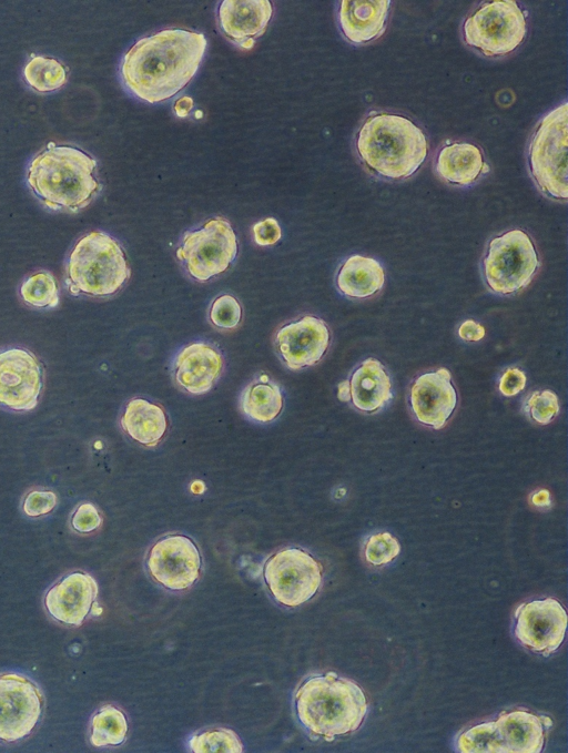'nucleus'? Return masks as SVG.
Returning <instances> with one entry per match:
<instances>
[{
    "label": "nucleus",
    "instance_id": "nucleus-13",
    "mask_svg": "<svg viewBox=\"0 0 568 753\" xmlns=\"http://www.w3.org/2000/svg\"><path fill=\"white\" fill-rule=\"evenodd\" d=\"M43 386L37 356L22 347L0 349V407L23 413L33 409Z\"/></svg>",
    "mask_w": 568,
    "mask_h": 753
},
{
    "label": "nucleus",
    "instance_id": "nucleus-8",
    "mask_svg": "<svg viewBox=\"0 0 568 753\" xmlns=\"http://www.w3.org/2000/svg\"><path fill=\"white\" fill-rule=\"evenodd\" d=\"M527 21L514 0L485 2L463 24L465 42L486 57L513 52L525 40Z\"/></svg>",
    "mask_w": 568,
    "mask_h": 753
},
{
    "label": "nucleus",
    "instance_id": "nucleus-32",
    "mask_svg": "<svg viewBox=\"0 0 568 753\" xmlns=\"http://www.w3.org/2000/svg\"><path fill=\"white\" fill-rule=\"evenodd\" d=\"M400 552L398 540L389 532L371 536L364 548L365 559L373 566H383L393 561Z\"/></svg>",
    "mask_w": 568,
    "mask_h": 753
},
{
    "label": "nucleus",
    "instance_id": "nucleus-40",
    "mask_svg": "<svg viewBox=\"0 0 568 753\" xmlns=\"http://www.w3.org/2000/svg\"><path fill=\"white\" fill-rule=\"evenodd\" d=\"M193 106V100L190 96L179 99L174 104V111L179 116H185L190 113Z\"/></svg>",
    "mask_w": 568,
    "mask_h": 753
},
{
    "label": "nucleus",
    "instance_id": "nucleus-35",
    "mask_svg": "<svg viewBox=\"0 0 568 753\" xmlns=\"http://www.w3.org/2000/svg\"><path fill=\"white\" fill-rule=\"evenodd\" d=\"M58 505V496L52 490L33 489L22 500V511L32 518L50 513Z\"/></svg>",
    "mask_w": 568,
    "mask_h": 753
},
{
    "label": "nucleus",
    "instance_id": "nucleus-31",
    "mask_svg": "<svg viewBox=\"0 0 568 753\" xmlns=\"http://www.w3.org/2000/svg\"><path fill=\"white\" fill-rule=\"evenodd\" d=\"M189 746L195 753H242L243 743L231 729L213 727L194 734Z\"/></svg>",
    "mask_w": 568,
    "mask_h": 753
},
{
    "label": "nucleus",
    "instance_id": "nucleus-2",
    "mask_svg": "<svg viewBox=\"0 0 568 753\" xmlns=\"http://www.w3.org/2000/svg\"><path fill=\"white\" fill-rule=\"evenodd\" d=\"M95 172L97 161L83 150L50 142L29 163L27 182L48 208L78 212L101 189Z\"/></svg>",
    "mask_w": 568,
    "mask_h": 753
},
{
    "label": "nucleus",
    "instance_id": "nucleus-7",
    "mask_svg": "<svg viewBox=\"0 0 568 753\" xmlns=\"http://www.w3.org/2000/svg\"><path fill=\"white\" fill-rule=\"evenodd\" d=\"M539 265L531 237L515 228L490 240L481 260V274L493 293L513 295L531 282Z\"/></svg>",
    "mask_w": 568,
    "mask_h": 753
},
{
    "label": "nucleus",
    "instance_id": "nucleus-37",
    "mask_svg": "<svg viewBox=\"0 0 568 753\" xmlns=\"http://www.w3.org/2000/svg\"><path fill=\"white\" fill-rule=\"evenodd\" d=\"M253 235L256 244L267 246L275 244L281 238L282 232L277 221L267 217L254 224Z\"/></svg>",
    "mask_w": 568,
    "mask_h": 753
},
{
    "label": "nucleus",
    "instance_id": "nucleus-22",
    "mask_svg": "<svg viewBox=\"0 0 568 753\" xmlns=\"http://www.w3.org/2000/svg\"><path fill=\"white\" fill-rule=\"evenodd\" d=\"M438 176L452 185L468 186L489 171L483 151L469 142H453L443 146L436 156Z\"/></svg>",
    "mask_w": 568,
    "mask_h": 753
},
{
    "label": "nucleus",
    "instance_id": "nucleus-25",
    "mask_svg": "<svg viewBox=\"0 0 568 753\" xmlns=\"http://www.w3.org/2000/svg\"><path fill=\"white\" fill-rule=\"evenodd\" d=\"M385 283V272L378 261L362 255L349 256L336 274L338 291L351 298L374 296Z\"/></svg>",
    "mask_w": 568,
    "mask_h": 753
},
{
    "label": "nucleus",
    "instance_id": "nucleus-30",
    "mask_svg": "<svg viewBox=\"0 0 568 753\" xmlns=\"http://www.w3.org/2000/svg\"><path fill=\"white\" fill-rule=\"evenodd\" d=\"M456 747L463 753H505L495 721L464 731L456 740Z\"/></svg>",
    "mask_w": 568,
    "mask_h": 753
},
{
    "label": "nucleus",
    "instance_id": "nucleus-21",
    "mask_svg": "<svg viewBox=\"0 0 568 753\" xmlns=\"http://www.w3.org/2000/svg\"><path fill=\"white\" fill-rule=\"evenodd\" d=\"M349 400L361 411L373 414L393 397L390 377L383 364L373 357L362 362L348 380Z\"/></svg>",
    "mask_w": 568,
    "mask_h": 753
},
{
    "label": "nucleus",
    "instance_id": "nucleus-19",
    "mask_svg": "<svg viewBox=\"0 0 568 753\" xmlns=\"http://www.w3.org/2000/svg\"><path fill=\"white\" fill-rule=\"evenodd\" d=\"M223 370V357L211 344L197 342L183 347L174 359V378L194 395L207 393Z\"/></svg>",
    "mask_w": 568,
    "mask_h": 753
},
{
    "label": "nucleus",
    "instance_id": "nucleus-23",
    "mask_svg": "<svg viewBox=\"0 0 568 753\" xmlns=\"http://www.w3.org/2000/svg\"><path fill=\"white\" fill-rule=\"evenodd\" d=\"M545 716L516 710L501 713L495 725L505 753H539L545 745Z\"/></svg>",
    "mask_w": 568,
    "mask_h": 753
},
{
    "label": "nucleus",
    "instance_id": "nucleus-6",
    "mask_svg": "<svg viewBox=\"0 0 568 753\" xmlns=\"http://www.w3.org/2000/svg\"><path fill=\"white\" fill-rule=\"evenodd\" d=\"M568 105L564 102L537 124L528 145V167L537 187L548 197H568Z\"/></svg>",
    "mask_w": 568,
    "mask_h": 753
},
{
    "label": "nucleus",
    "instance_id": "nucleus-17",
    "mask_svg": "<svg viewBox=\"0 0 568 753\" xmlns=\"http://www.w3.org/2000/svg\"><path fill=\"white\" fill-rule=\"evenodd\" d=\"M98 597L94 578L84 571H72L52 584L44 596L47 612L65 625H81Z\"/></svg>",
    "mask_w": 568,
    "mask_h": 753
},
{
    "label": "nucleus",
    "instance_id": "nucleus-5",
    "mask_svg": "<svg viewBox=\"0 0 568 753\" xmlns=\"http://www.w3.org/2000/svg\"><path fill=\"white\" fill-rule=\"evenodd\" d=\"M130 274L120 243L100 231H92L79 238L65 263V283L73 295H114L124 286Z\"/></svg>",
    "mask_w": 568,
    "mask_h": 753
},
{
    "label": "nucleus",
    "instance_id": "nucleus-28",
    "mask_svg": "<svg viewBox=\"0 0 568 753\" xmlns=\"http://www.w3.org/2000/svg\"><path fill=\"white\" fill-rule=\"evenodd\" d=\"M23 78L31 89L47 93L67 83L68 70L55 58L32 54L23 69Z\"/></svg>",
    "mask_w": 568,
    "mask_h": 753
},
{
    "label": "nucleus",
    "instance_id": "nucleus-15",
    "mask_svg": "<svg viewBox=\"0 0 568 753\" xmlns=\"http://www.w3.org/2000/svg\"><path fill=\"white\" fill-rule=\"evenodd\" d=\"M331 344V332L326 323L306 315L282 326L274 338V345L282 362L293 370L317 364Z\"/></svg>",
    "mask_w": 568,
    "mask_h": 753
},
{
    "label": "nucleus",
    "instance_id": "nucleus-38",
    "mask_svg": "<svg viewBox=\"0 0 568 753\" xmlns=\"http://www.w3.org/2000/svg\"><path fill=\"white\" fill-rule=\"evenodd\" d=\"M526 386V375L516 367L507 368L499 379V390L506 397L520 393Z\"/></svg>",
    "mask_w": 568,
    "mask_h": 753
},
{
    "label": "nucleus",
    "instance_id": "nucleus-26",
    "mask_svg": "<svg viewBox=\"0 0 568 753\" xmlns=\"http://www.w3.org/2000/svg\"><path fill=\"white\" fill-rule=\"evenodd\" d=\"M240 406L250 419L266 424L281 415L284 399L280 387L264 376L244 388Z\"/></svg>",
    "mask_w": 568,
    "mask_h": 753
},
{
    "label": "nucleus",
    "instance_id": "nucleus-14",
    "mask_svg": "<svg viewBox=\"0 0 568 753\" xmlns=\"http://www.w3.org/2000/svg\"><path fill=\"white\" fill-rule=\"evenodd\" d=\"M515 637L528 650L548 655L562 643L567 629L564 606L554 598L520 604L515 612Z\"/></svg>",
    "mask_w": 568,
    "mask_h": 753
},
{
    "label": "nucleus",
    "instance_id": "nucleus-36",
    "mask_svg": "<svg viewBox=\"0 0 568 753\" xmlns=\"http://www.w3.org/2000/svg\"><path fill=\"white\" fill-rule=\"evenodd\" d=\"M102 523V517L94 505L82 502L77 506L71 516V526L79 533H90Z\"/></svg>",
    "mask_w": 568,
    "mask_h": 753
},
{
    "label": "nucleus",
    "instance_id": "nucleus-34",
    "mask_svg": "<svg viewBox=\"0 0 568 753\" xmlns=\"http://www.w3.org/2000/svg\"><path fill=\"white\" fill-rule=\"evenodd\" d=\"M241 318L242 307L234 296L223 294L213 301L210 308V319L216 327L235 328Z\"/></svg>",
    "mask_w": 568,
    "mask_h": 753
},
{
    "label": "nucleus",
    "instance_id": "nucleus-9",
    "mask_svg": "<svg viewBox=\"0 0 568 753\" xmlns=\"http://www.w3.org/2000/svg\"><path fill=\"white\" fill-rule=\"evenodd\" d=\"M237 251V237L231 224L223 217H215L201 228L186 232L176 256L191 277L205 282L224 273Z\"/></svg>",
    "mask_w": 568,
    "mask_h": 753
},
{
    "label": "nucleus",
    "instance_id": "nucleus-27",
    "mask_svg": "<svg viewBox=\"0 0 568 753\" xmlns=\"http://www.w3.org/2000/svg\"><path fill=\"white\" fill-rule=\"evenodd\" d=\"M126 734L128 721L120 709L106 704L93 714L90 724V743L93 746H118L125 741Z\"/></svg>",
    "mask_w": 568,
    "mask_h": 753
},
{
    "label": "nucleus",
    "instance_id": "nucleus-4",
    "mask_svg": "<svg viewBox=\"0 0 568 753\" xmlns=\"http://www.w3.org/2000/svg\"><path fill=\"white\" fill-rule=\"evenodd\" d=\"M294 704L302 725L326 739L356 731L367 713L361 686L334 672L306 679L295 693Z\"/></svg>",
    "mask_w": 568,
    "mask_h": 753
},
{
    "label": "nucleus",
    "instance_id": "nucleus-10",
    "mask_svg": "<svg viewBox=\"0 0 568 753\" xmlns=\"http://www.w3.org/2000/svg\"><path fill=\"white\" fill-rule=\"evenodd\" d=\"M263 579L278 603L297 607L318 591L323 568L310 552L288 547L267 558L263 567Z\"/></svg>",
    "mask_w": 568,
    "mask_h": 753
},
{
    "label": "nucleus",
    "instance_id": "nucleus-24",
    "mask_svg": "<svg viewBox=\"0 0 568 753\" xmlns=\"http://www.w3.org/2000/svg\"><path fill=\"white\" fill-rule=\"evenodd\" d=\"M120 425L131 439L143 446L153 447L165 436L169 419L160 405L136 397L126 403Z\"/></svg>",
    "mask_w": 568,
    "mask_h": 753
},
{
    "label": "nucleus",
    "instance_id": "nucleus-39",
    "mask_svg": "<svg viewBox=\"0 0 568 753\" xmlns=\"http://www.w3.org/2000/svg\"><path fill=\"white\" fill-rule=\"evenodd\" d=\"M458 335L464 340L478 342L484 338L485 328L474 319H466L460 324Z\"/></svg>",
    "mask_w": 568,
    "mask_h": 753
},
{
    "label": "nucleus",
    "instance_id": "nucleus-11",
    "mask_svg": "<svg viewBox=\"0 0 568 753\" xmlns=\"http://www.w3.org/2000/svg\"><path fill=\"white\" fill-rule=\"evenodd\" d=\"M43 696L29 678L0 674V741L13 743L29 736L41 721Z\"/></svg>",
    "mask_w": 568,
    "mask_h": 753
},
{
    "label": "nucleus",
    "instance_id": "nucleus-3",
    "mask_svg": "<svg viewBox=\"0 0 568 753\" xmlns=\"http://www.w3.org/2000/svg\"><path fill=\"white\" fill-rule=\"evenodd\" d=\"M355 146L364 166L389 181L412 176L428 154L423 130L408 118L388 112L372 113L364 120Z\"/></svg>",
    "mask_w": 568,
    "mask_h": 753
},
{
    "label": "nucleus",
    "instance_id": "nucleus-41",
    "mask_svg": "<svg viewBox=\"0 0 568 753\" xmlns=\"http://www.w3.org/2000/svg\"><path fill=\"white\" fill-rule=\"evenodd\" d=\"M531 501L535 506H548L550 503V495L546 489L535 492L531 497Z\"/></svg>",
    "mask_w": 568,
    "mask_h": 753
},
{
    "label": "nucleus",
    "instance_id": "nucleus-16",
    "mask_svg": "<svg viewBox=\"0 0 568 753\" xmlns=\"http://www.w3.org/2000/svg\"><path fill=\"white\" fill-rule=\"evenodd\" d=\"M409 405L415 418L434 429L443 428L457 406V391L447 368L427 372L414 379Z\"/></svg>",
    "mask_w": 568,
    "mask_h": 753
},
{
    "label": "nucleus",
    "instance_id": "nucleus-42",
    "mask_svg": "<svg viewBox=\"0 0 568 753\" xmlns=\"http://www.w3.org/2000/svg\"><path fill=\"white\" fill-rule=\"evenodd\" d=\"M337 397L342 401L349 400V385L348 380H344L338 384Z\"/></svg>",
    "mask_w": 568,
    "mask_h": 753
},
{
    "label": "nucleus",
    "instance_id": "nucleus-33",
    "mask_svg": "<svg viewBox=\"0 0 568 753\" xmlns=\"http://www.w3.org/2000/svg\"><path fill=\"white\" fill-rule=\"evenodd\" d=\"M525 410L537 424L547 425L559 413L558 397L550 389L537 390L526 399Z\"/></svg>",
    "mask_w": 568,
    "mask_h": 753
},
{
    "label": "nucleus",
    "instance_id": "nucleus-18",
    "mask_svg": "<svg viewBox=\"0 0 568 753\" xmlns=\"http://www.w3.org/2000/svg\"><path fill=\"white\" fill-rule=\"evenodd\" d=\"M272 16L268 0H223L217 10L223 34L246 49L265 32Z\"/></svg>",
    "mask_w": 568,
    "mask_h": 753
},
{
    "label": "nucleus",
    "instance_id": "nucleus-1",
    "mask_svg": "<svg viewBox=\"0 0 568 753\" xmlns=\"http://www.w3.org/2000/svg\"><path fill=\"white\" fill-rule=\"evenodd\" d=\"M206 43L204 34L178 28L141 38L122 59V81L142 101L169 100L195 75Z\"/></svg>",
    "mask_w": 568,
    "mask_h": 753
},
{
    "label": "nucleus",
    "instance_id": "nucleus-20",
    "mask_svg": "<svg viewBox=\"0 0 568 753\" xmlns=\"http://www.w3.org/2000/svg\"><path fill=\"white\" fill-rule=\"evenodd\" d=\"M389 0H343L338 23L343 35L354 44L377 39L385 30Z\"/></svg>",
    "mask_w": 568,
    "mask_h": 753
},
{
    "label": "nucleus",
    "instance_id": "nucleus-12",
    "mask_svg": "<svg viewBox=\"0 0 568 753\" xmlns=\"http://www.w3.org/2000/svg\"><path fill=\"white\" fill-rule=\"evenodd\" d=\"M146 569L162 587L182 591L199 580L202 557L196 543L190 537L181 533L166 535L150 548Z\"/></svg>",
    "mask_w": 568,
    "mask_h": 753
},
{
    "label": "nucleus",
    "instance_id": "nucleus-29",
    "mask_svg": "<svg viewBox=\"0 0 568 753\" xmlns=\"http://www.w3.org/2000/svg\"><path fill=\"white\" fill-rule=\"evenodd\" d=\"M20 296L32 307H53L59 302L57 279L49 271L36 272L22 282Z\"/></svg>",
    "mask_w": 568,
    "mask_h": 753
}]
</instances>
